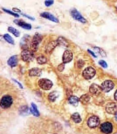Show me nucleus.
I'll list each match as a JSON object with an SVG mask.
<instances>
[{
    "mask_svg": "<svg viewBox=\"0 0 117 134\" xmlns=\"http://www.w3.org/2000/svg\"><path fill=\"white\" fill-rule=\"evenodd\" d=\"M43 40V36L42 35L38 33L35 34L30 44V48L32 51L33 52L37 51L38 47V45L42 42Z\"/></svg>",
    "mask_w": 117,
    "mask_h": 134,
    "instance_id": "obj_1",
    "label": "nucleus"
},
{
    "mask_svg": "<svg viewBox=\"0 0 117 134\" xmlns=\"http://www.w3.org/2000/svg\"><path fill=\"white\" fill-rule=\"evenodd\" d=\"M71 16L76 20L82 23H86L87 21L86 19L81 14V13L76 9H73L71 10L70 12Z\"/></svg>",
    "mask_w": 117,
    "mask_h": 134,
    "instance_id": "obj_2",
    "label": "nucleus"
},
{
    "mask_svg": "<svg viewBox=\"0 0 117 134\" xmlns=\"http://www.w3.org/2000/svg\"><path fill=\"white\" fill-rule=\"evenodd\" d=\"M22 59L25 62H30L34 58V54L33 51H30L28 49H24L21 53Z\"/></svg>",
    "mask_w": 117,
    "mask_h": 134,
    "instance_id": "obj_3",
    "label": "nucleus"
},
{
    "mask_svg": "<svg viewBox=\"0 0 117 134\" xmlns=\"http://www.w3.org/2000/svg\"><path fill=\"white\" fill-rule=\"evenodd\" d=\"M95 70L91 67H88L85 68L82 72V75L83 77L87 80L92 79L95 76Z\"/></svg>",
    "mask_w": 117,
    "mask_h": 134,
    "instance_id": "obj_4",
    "label": "nucleus"
},
{
    "mask_svg": "<svg viewBox=\"0 0 117 134\" xmlns=\"http://www.w3.org/2000/svg\"><path fill=\"white\" fill-rule=\"evenodd\" d=\"M39 86L43 90H49L51 89L53 84L51 81L47 79H41L38 81Z\"/></svg>",
    "mask_w": 117,
    "mask_h": 134,
    "instance_id": "obj_5",
    "label": "nucleus"
},
{
    "mask_svg": "<svg viewBox=\"0 0 117 134\" xmlns=\"http://www.w3.org/2000/svg\"><path fill=\"white\" fill-rule=\"evenodd\" d=\"M13 103L12 98L8 95L4 96L1 101V106L3 108H9Z\"/></svg>",
    "mask_w": 117,
    "mask_h": 134,
    "instance_id": "obj_6",
    "label": "nucleus"
},
{
    "mask_svg": "<svg viewBox=\"0 0 117 134\" xmlns=\"http://www.w3.org/2000/svg\"><path fill=\"white\" fill-rule=\"evenodd\" d=\"M100 130L104 134H111L113 131V125L110 122L104 123L101 124Z\"/></svg>",
    "mask_w": 117,
    "mask_h": 134,
    "instance_id": "obj_7",
    "label": "nucleus"
},
{
    "mask_svg": "<svg viewBox=\"0 0 117 134\" xmlns=\"http://www.w3.org/2000/svg\"><path fill=\"white\" fill-rule=\"evenodd\" d=\"M114 83L111 80H107L104 82L101 85V88L103 91L108 92L113 89L114 87Z\"/></svg>",
    "mask_w": 117,
    "mask_h": 134,
    "instance_id": "obj_8",
    "label": "nucleus"
},
{
    "mask_svg": "<svg viewBox=\"0 0 117 134\" xmlns=\"http://www.w3.org/2000/svg\"><path fill=\"white\" fill-rule=\"evenodd\" d=\"M100 123L99 118L96 116L91 117L87 121V125L89 127L91 128H94L97 127Z\"/></svg>",
    "mask_w": 117,
    "mask_h": 134,
    "instance_id": "obj_9",
    "label": "nucleus"
},
{
    "mask_svg": "<svg viewBox=\"0 0 117 134\" xmlns=\"http://www.w3.org/2000/svg\"><path fill=\"white\" fill-rule=\"evenodd\" d=\"M73 58V54L72 51L70 49H67L65 51L63 55V62L67 64L70 62Z\"/></svg>",
    "mask_w": 117,
    "mask_h": 134,
    "instance_id": "obj_10",
    "label": "nucleus"
},
{
    "mask_svg": "<svg viewBox=\"0 0 117 134\" xmlns=\"http://www.w3.org/2000/svg\"><path fill=\"white\" fill-rule=\"evenodd\" d=\"M40 15L42 17L48 19L51 21H53L55 23H59L58 19L57 17H56L54 15H53L52 14L49 12H43L41 13Z\"/></svg>",
    "mask_w": 117,
    "mask_h": 134,
    "instance_id": "obj_11",
    "label": "nucleus"
},
{
    "mask_svg": "<svg viewBox=\"0 0 117 134\" xmlns=\"http://www.w3.org/2000/svg\"><path fill=\"white\" fill-rule=\"evenodd\" d=\"M106 110L109 114H115L117 111V105L113 102L109 103L106 105Z\"/></svg>",
    "mask_w": 117,
    "mask_h": 134,
    "instance_id": "obj_12",
    "label": "nucleus"
},
{
    "mask_svg": "<svg viewBox=\"0 0 117 134\" xmlns=\"http://www.w3.org/2000/svg\"><path fill=\"white\" fill-rule=\"evenodd\" d=\"M14 22L19 26L22 27V28L26 29V30H30L32 28V26L30 24L27 23L24 21H23L20 20H15Z\"/></svg>",
    "mask_w": 117,
    "mask_h": 134,
    "instance_id": "obj_13",
    "label": "nucleus"
},
{
    "mask_svg": "<svg viewBox=\"0 0 117 134\" xmlns=\"http://www.w3.org/2000/svg\"><path fill=\"white\" fill-rule=\"evenodd\" d=\"M59 44L58 41H52L49 43L46 47V51L47 53H50Z\"/></svg>",
    "mask_w": 117,
    "mask_h": 134,
    "instance_id": "obj_14",
    "label": "nucleus"
},
{
    "mask_svg": "<svg viewBox=\"0 0 117 134\" xmlns=\"http://www.w3.org/2000/svg\"><path fill=\"white\" fill-rule=\"evenodd\" d=\"M102 91L101 86H100L99 85L93 83L91 85L89 88V92L90 93L92 94H98Z\"/></svg>",
    "mask_w": 117,
    "mask_h": 134,
    "instance_id": "obj_15",
    "label": "nucleus"
},
{
    "mask_svg": "<svg viewBox=\"0 0 117 134\" xmlns=\"http://www.w3.org/2000/svg\"><path fill=\"white\" fill-rule=\"evenodd\" d=\"M7 63L11 67H15L17 66L18 63V58L16 55L11 56L8 60Z\"/></svg>",
    "mask_w": 117,
    "mask_h": 134,
    "instance_id": "obj_16",
    "label": "nucleus"
},
{
    "mask_svg": "<svg viewBox=\"0 0 117 134\" xmlns=\"http://www.w3.org/2000/svg\"><path fill=\"white\" fill-rule=\"evenodd\" d=\"M42 71L38 68H34L31 69L29 72L30 76H40L42 74Z\"/></svg>",
    "mask_w": 117,
    "mask_h": 134,
    "instance_id": "obj_17",
    "label": "nucleus"
},
{
    "mask_svg": "<svg viewBox=\"0 0 117 134\" xmlns=\"http://www.w3.org/2000/svg\"><path fill=\"white\" fill-rule=\"evenodd\" d=\"M68 100H69V103L71 104H72L75 106H77V105L78 104L79 101H80L79 99L77 97L75 96H71L69 98Z\"/></svg>",
    "mask_w": 117,
    "mask_h": 134,
    "instance_id": "obj_18",
    "label": "nucleus"
},
{
    "mask_svg": "<svg viewBox=\"0 0 117 134\" xmlns=\"http://www.w3.org/2000/svg\"><path fill=\"white\" fill-rule=\"evenodd\" d=\"M90 99V97L88 94H85L81 96L79 99L80 101L83 104H86L89 102Z\"/></svg>",
    "mask_w": 117,
    "mask_h": 134,
    "instance_id": "obj_19",
    "label": "nucleus"
},
{
    "mask_svg": "<svg viewBox=\"0 0 117 134\" xmlns=\"http://www.w3.org/2000/svg\"><path fill=\"white\" fill-rule=\"evenodd\" d=\"M30 112L33 116L35 117H38L40 116V112L37 110V106L33 103H31V107L30 108Z\"/></svg>",
    "mask_w": 117,
    "mask_h": 134,
    "instance_id": "obj_20",
    "label": "nucleus"
},
{
    "mask_svg": "<svg viewBox=\"0 0 117 134\" xmlns=\"http://www.w3.org/2000/svg\"><path fill=\"white\" fill-rule=\"evenodd\" d=\"M71 118L72 119V120L76 123H79L81 122L82 120L81 118L80 117V116L79 115V114L77 112L76 113H74L72 115Z\"/></svg>",
    "mask_w": 117,
    "mask_h": 134,
    "instance_id": "obj_21",
    "label": "nucleus"
},
{
    "mask_svg": "<svg viewBox=\"0 0 117 134\" xmlns=\"http://www.w3.org/2000/svg\"><path fill=\"white\" fill-rule=\"evenodd\" d=\"M8 30L9 32L12 33L16 37H18L20 36V32L19 30L14 28L13 27H9L8 28Z\"/></svg>",
    "mask_w": 117,
    "mask_h": 134,
    "instance_id": "obj_22",
    "label": "nucleus"
},
{
    "mask_svg": "<svg viewBox=\"0 0 117 134\" xmlns=\"http://www.w3.org/2000/svg\"><path fill=\"white\" fill-rule=\"evenodd\" d=\"M4 39L7 42H8L9 44H11V45H14L15 44L14 39L12 38V36H11L9 34H5L3 36Z\"/></svg>",
    "mask_w": 117,
    "mask_h": 134,
    "instance_id": "obj_23",
    "label": "nucleus"
},
{
    "mask_svg": "<svg viewBox=\"0 0 117 134\" xmlns=\"http://www.w3.org/2000/svg\"><path fill=\"white\" fill-rule=\"evenodd\" d=\"M58 93L57 92L54 91V92H51L49 94L48 98H49V99L50 101L54 102L56 100V99L58 98Z\"/></svg>",
    "mask_w": 117,
    "mask_h": 134,
    "instance_id": "obj_24",
    "label": "nucleus"
},
{
    "mask_svg": "<svg viewBox=\"0 0 117 134\" xmlns=\"http://www.w3.org/2000/svg\"><path fill=\"white\" fill-rule=\"evenodd\" d=\"M47 62V59L44 55H41L37 58V62L41 65L46 63Z\"/></svg>",
    "mask_w": 117,
    "mask_h": 134,
    "instance_id": "obj_25",
    "label": "nucleus"
},
{
    "mask_svg": "<svg viewBox=\"0 0 117 134\" xmlns=\"http://www.w3.org/2000/svg\"><path fill=\"white\" fill-rule=\"evenodd\" d=\"M3 10L5 12L7 13H8V14H9L15 17H19V15L18 14H17V13H15V12H14L13 11H11L10 10H7V9H3Z\"/></svg>",
    "mask_w": 117,
    "mask_h": 134,
    "instance_id": "obj_26",
    "label": "nucleus"
},
{
    "mask_svg": "<svg viewBox=\"0 0 117 134\" xmlns=\"http://www.w3.org/2000/svg\"><path fill=\"white\" fill-rule=\"evenodd\" d=\"M99 64L100 66H101L104 68H107L108 67V64L106 63V62L104 60H100L99 62Z\"/></svg>",
    "mask_w": 117,
    "mask_h": 134,
    "instance_id": "obj_27",
    "label": "nucleus"
},
{
    "mask_svg": "<svg viewBox=\"0 0 117 134\" xmlns=\"http://www.w3.org/2000/svg\"><path fill=\"white\" fill-rule=\"evenodd\" d=\"M54 3V0H46L45 2V4L46 6L47 7H49L51 5H52Z\"/></svg>",
    "mask_w": 117,
    "mask_h": 134,
    "instance_id": "obj_28",
    "label": "nucleus"
},
{
    "mask_svg": "<svg viewBox=\"0 0 117 134\" xmlns=\"http://www.w3.org/2000/svg\"><path fill=\"white\" fill-rule=\"evenodd\" d=\"M65 64H64V63H62L58 66V69L60 72H62L64 70V69L65 68Z\"/></svg>",
    "mask_w": 117,
    "mask_h": 134,
    "instance_id": "obj_29",
    "label": "nucleus"
},
{
    "mask_svg": "<svg viewBox=\"0 0 117 134\" xmlns=\"http://www.w3.org/2000/svg\"><path fill=\"white\" fill-rule=\"evenodd\" d=\"M78 66L79 68H82L84 66V62L82 60H79L78 62Z\"/></svg>",
    "mask_w": 117,
    "mask_h": 134,
    "instance_id": "obj_30",
    "label": "nucleus"
},
{
    "mask_svg": "<svg viewBox=\"0 0 117 134\" xmlns=\"http://www.w3.org/2000/svg\"><path fill=\"white\" fill-rule=\"evenodd\" d=\"M87 51L92 56H93L94 58H97V56L95 55V53L93 52V51H91V50H90V49H87Z\"/></svg>",
    "mask_w": 117,
    "mask_h": 134,
    "instance_id": "obj_31",
    "label": "nucleus"
},
{
    "mask_svg": "<svg viewBox=\"0 0 117 134\" xmlns=\"http://www.w3.org/2000/svg\"><path fill=\"white\" fill-rule=\"evenodd\" d=\"M22 14L23 16H24V17H26V18H28V19H31V20H34V19L33 17L24 14Z\"/></svg>",
    "mask_w": 117,
    "mask_h": 134,
    "instance_id": "obj_32",
    "label": "nucleus"
},
{
    "mask_svg": "<svg viewBox=\"0 0 117 134\" xmlns=\"http://www.w3.org/2000/svg\"><path fill=\"white\" fill-rule=\"evenodd\" d=\"M13 10L14 12H21V11H20L19 9H17V8H13Z\"/></svg>",
    "mask_w": 117,
    "mask_h": 134,
    "instance_id": "obj_33",
    "label": "nucleus"
},
{
    "mask_svg": "<svg viewBox=\"0 0 117 134\" xmlns=\"http://www.w3.org/2000/svg\"><path fill=\"white\" fill-rule=\"evenodd\" d=\"M114 98H115V99L117 101V90L116 91L114 94Z\"/></svg>",
    "mask_w": 117,
    "mask_h": 134,
    "instance_id": "obj_34",
    "label": "nucleus"
},
{
    "mask_svg": "<svg viewBox=\"0 0 117 134\" xmlns=\"http://www.w3.org/2000/svg\"><path fill=\"white\" fill-rule=\"evenodd\" d=\"M115 119L117 121V112L115 113Z\"/></svg>",
    "mask_w": 117,
    "mask_h": 134,
    "instance_id": "obj_35",
    "label": "nucleus"
},
{
    "mask_svg": "<svg viewBox=\"0 0 117 134\" xmlns=\"http://www.w3.org/2000/svg\"><path fill=\"white\" fill-rule=\"evenodd\" d=\"M116 10H117V6H116Z\"/></svg>",
    "mask_w": 117,
    "mask_h": 134,
    "instance_id": "obj_36",
    "label": "nucleus"
},
{
    "mask_svg": "<svg viewBox=\"0 0 117 134\" xmlns=\"http://www.w3.org/2000/svg\"></svg>",
    "mask_w": 117,
    "mask_h": 134,
    "instance_id": "obj_37",
    "label": "nucleus"
}]
</instances>
